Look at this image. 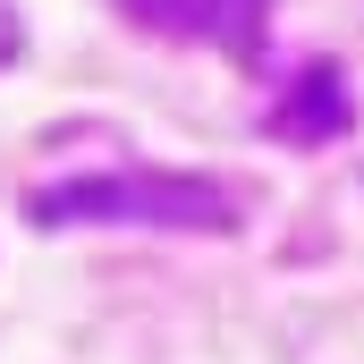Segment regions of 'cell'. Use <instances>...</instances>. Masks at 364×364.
Wrapping results in <instances>:
<instances>
[{
	"instance_id": "1",
	"label": "cell",
	"mask_w": 364,
	"mask_h": 364,
	"mask_svg": "<svg viewBox=\"0 0 364 364\" xmlns=\"http://www.w3.org/2000/svg\"><path fill=\"white\" fill-rule=\"evenodd\" d=\"M43 220H85V212H161V220H220V195L212 186H178V178H153V186H60L34 203Z\"/></svg>"
},
{
	"instance_id": "2",
	"label": "cell",
	"mask_w": 364,
	"mask_h": 364,
	"mask_svg": "<svg viewBox=\"0 0 364 364\" xmlns=\"http://www.w3.org/2000/svg\"><path fill=\"white\" fill-rule=\"evenodd\" d=\"M127 9L161 34H186V43H220V51L263 43V0H127Z\"/></svg>"
}]
</instances>
